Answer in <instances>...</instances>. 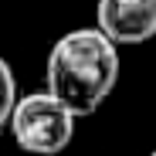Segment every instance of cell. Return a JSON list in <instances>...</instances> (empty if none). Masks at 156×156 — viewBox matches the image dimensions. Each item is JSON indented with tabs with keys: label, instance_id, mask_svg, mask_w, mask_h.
<instances>
[{
	"label": "cell",
	"instance_id": "cell-1",
	"mask_svg": "<svg viewBox=\"0 0 156 156\" xmlns=\"http://www.w3.org/2000/svg\"><path fill=\"white\" fill-rule=\"evenodd\" d=\"M44 82L75 119L98 112L119 82V44H112L98 27L68 31L48 55Z\"/></svg>",
	"mask_w": 156,
	"mask_h": 156
},
{
	"label": "cell",
	"instance_id": "cell-2",
	"mask_svg": "<svg viewBox=\"0 0 156 156\" xmlns=\"http://www.w3.org/2000/svg\"><path fill=\"white\" fill-rule=\"evenodd\" d=\"M7 126H10L14 143L34 156H58L61 149H68L75 136V115L48 88L17 98Z\"/></svg>",
	"mask_w": 156,
	"mask_h": 156
},
{
	"label": "cell",
	"instance_id": "cell-3",
	"mask_svg": "<svg viewBox=\"0 0 156 156\" xmlns=\"http://www.w3.org/2000/svg\"><path fill=\"white\" fill-rule=\"evenodd\" d=\"M95 27L112 44H143L156 37V0H98Z\"/></svg>",
	"mask_w": 156,
	"mask_h": 156
},
{
	"label": "cell",
	"instance_id": "cell-4",
	"mask_svg": "<svg viewBox=\"0 0 156 156\" xmlns=\"http://www.w3.org/2000/svg\"><path fill=\"white\" fill-rule=\"evenodd\" d=\"M14 105H17V78H14V68L7 65V58H0V129L10 122Z\"/></svg>",
	"mask_w": 156,
	"mask_h": 156
},
{
	"label": "cell",
	"instance_id": "cell-5",
	"mask_svg": "<svg viewBox=\"0 0 156 156\" xmlns=\"http://www.w3.org/2000/svg\"><path fill=\"white\" fill-rule=\"evenodd\" d=\"M149 156H156V149H153V153H149Z\"/></svg>",
	"mask_w": 156,
	"mask_h": 156
}]
</instances>
